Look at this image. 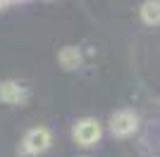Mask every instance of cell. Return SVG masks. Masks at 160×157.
<instances>
[{"label":"cell","instance_id":"obj_8","mask_svg":"<svg viewBox=\"0 0 160 157\" xmlns=\"http://www.w3.org/2000/svg\"><path fill=\"white\" fill-rule=\"evenodd\" d=\"M81 157H84V155H81Z\"/></svg>","mask_w":160,"mask_h":157},{"label":"cell","instance_id":"obj_7","mask_svg":"<svg viewBox=\"0 0 160 157\" xmlns=\"http://www.w3.org/2000/svg\"><path fill=\"white\" fill-rule=\"evenodd\" d=\"M7 5H10V2H0V10H2V7H7Z\"/></svg>","mask_w":160,"mask_h":157},{"label":"cell","instance_id":"obj_6","mask_svg":"<svg viewBox=\"0 0 160 157\" xmlns=\"http://www.w3.org/2000/svg\"><path fill=\"white\" fill-rule=\"evenodd\" d=\"M139 17H141V21H143V24L158 26V24H160V2H158V0H146V2H141Z\"/></svg>","mask_w":160,"mask_h":157},{"label":"cell","instance_id":"obj_2","mask_svg":"<svg viewBox=\"0 0 160 157\" xmlns=\"http://www.w3.org/2000/svg\"><path fill=\"white\" fill-rule=\"evenodd\" d=\"M72 138H74V143L81 145V148H91V145H96L103 138V126H100L98 119L84 117L72 126Z\"/></svg>","mask_w":160,"mask_h":157},{"label":"cell","instance_id":"obj_5","mask_svg":"<svg viewBox=\"0 0 160 157\" xmlns=\"http://www.w3.org/2000/svg\"><path fill=\"white\" fill-rule=\"evenodd\" d=\"M58 62H60V67L65 72H77L84 64V55H81V50L77 45H65L58 52Z\"/></svg>","mask_w":160,"mask_h":157},{"label":"cell","instance_id":"obj_4","mask_svg":"<svg viewBox=\"0 0 160 157\" xmlns=\"http://www.w3.org/2000/svg\"><path fill=\"white\" fill-rule=\"evenodd\" d=\"M29 95H31V88L22 81H14V78L0 81V102L2 105H22L29 100Z\"/></svg>","mask_w":160,"mask_h":157},{"label":"cell","instance_id":"obj_3","mask_svg":"<svg viewBox=\"0 0 160 157\" xmlns=\"http://www.w3.org/2000/svg\"><path fill=\"white\" fill-rule=\"evenodd\" d=\"M108 129H110V133L115 138H127V136L139 131V114L134 110H129V107L117 110L110 117V121H108Z\"/></svg>","mask_w":160,"mask_h":157},{"label":"cell","instance_id":"obj_1","mask_svg":"<svg viewBox=\"0 0 160 157\" xmlns=\"http://www.w3.org/2000/svg\"><path fill=\"white\" fill-rule=\"evenodd\" d=\"M53 145V133L48 126H33L24 133V140L17 148L19 157H36L41 152H46L48 148Z\"/></svg>","mask_w":160,"mask_h":157}]
</instances>
